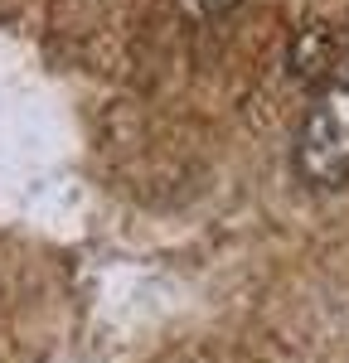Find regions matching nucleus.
Listing matches in <instances>:
<instances>
[{"label":"nucleus","instance_id":"obj_1","mask_svg":"<svg viewBox=\"0 0 349 363\" xmlns=\"http://www.w3.org/2000/svg\"><path fill=\"white\" fill-rule=\"evenodd\" d=\"M296 169L316 189H340L349 179V83H330L316 92L296 131Z\"/></svg>","mask_w":349,"mask_h":363},{"label":"nucleus","instance_id":"obj_2","mask_svg":"<svg viewBox=\"0 0 349 363\" xmlns=\"http://www.w3.org/2000/svg\"><path fill=\"white\" fill-rule=\"evenodd\" d=\"M189 15H214V10H228L233 0H179Z\"/></svg>","mask_w":349,"mask_h":363}]
</instances>
